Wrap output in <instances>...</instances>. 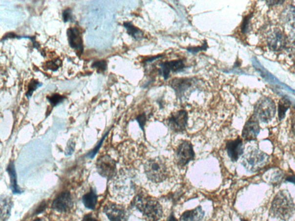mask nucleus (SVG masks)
Returning <instances> with one entry per match:
<instances>
[{
    "label": "nucleus",
    "mask_w": 295,
    "mask_h": 221,
    "mask_svg": "<svg viewBox=\"0 0 295 221\" xmlns=\"http://www.w3.org/2000/svg\"><path fill=\"white\" fill-rule=\"evenodd\" d=\"M98 174L102 177L111 180L117 174V164L114 160L108 155L99 158L97 162Z\"/></svg>",
    "instance_id": "obj_6"
},
{
    "label": "nucleus",
    "mask_w": 295,
    "mask_h": 221,
    "mask_svg": "<svg viewBox=\"0 0 295 221\" xmlns=\"http://www.w3.org/2000/svg\"><path fill=\"white\" fill-rule=\"evenodd\" d=\"M104 212L110 221H127V211L121 204L108 202L104 206Z\"/></svg>",
    "instance_id": "obj_9"
},
{
    "label": "nucleus",
    "mask_w": 295,
    "mask_h": 221,
    "mask_svg": "<svg viewBox=\"0 0 295 221\" xmlns=\"http://www.w3.org/2000/svg\"><path fill=\"white\" fill-rule=\"evenodd\" d=\"M67 37L70 47L75 51L77 55L81 56L84 51L82 33L76 27H70L67 30Z\"/></svg>",
    "instance_id": "obj_12"
},
{
    "label": "nucleus",
    "mask_w": 295,
    "mask_h": 221,
    "mask_svg": "<svg viewBox=\"0 0 295 221\" xmlns=\"http://www.w3.org/2000/svg\"><path fill=\"white\" fill-rule=\"evenodd\" d=\"M74 150H75V144L73 142H70L66 147V155H71Z\"/></svg>",
    "instance_id": "obj_33"
},
{
    "label": "nucleus",
    "mask_w": 295,
    "mask_h": 221,
    "mask_svg": "<svg viewBox=\"0 0 295 221\" xmlns=\"http://www.w3.org/2000/svg\"><path fill=\"white\" fill-rule=\"evenodd\" d=\"M242 221H246V220H242Z\"/></svg>",
    "instance_id": "obj_41"
},
{
    "label": "nucleus",
    "mask_w": 295,
    "mask_h": 221,
    "mask_svg": "<svg viewBox=\"0 0 295 221\" xmlns=\"http://www.w3.org/2000/svg\"><path fill=\"white\" fill-rule=\"evenodd\" d=\"M208 47L207 41H204V43L201 46L189 47L187 48V50L189 52L194 54L200 52V51H206Z\"/></svg>",
    "instance_id": "obj_29"
},
{
    "label": "nucleus",
    "mask_w": 295,
    "mask_h": 221,
    "mask_svg": "<svg viewBox=\"0 0 295 221\" xmlns=\"http://www.w3.org/2000/svg\"><path fill=\"white\" fill-rule=\"evenodd\" d=\"M61 65H62V62L59 60H58L47 62L45 65L46 69L52 70V71H56V70L59 69Z\"/></svg>",
    "instance_id": "obj_30"
},
{
    "label": "nucleus",
    "mask_w": 295,
    "mask_h": 221,
    "mask_svg": "<svg viewBox=\"0 0 295 221\" xmlns=\"http://www.w3.org/2000/svg\"><path fill=\"white\" fill-rule=\"evenodd\" d=\"M285 47L291 55L295 56V34L291 35L287 38Z\"/></svg>",
    "instance_id": "obj_26"
},
{
    "label": "nucleus",
    "mask_w": 295,
    "mask_h": 221,
    "mask_svg": "<svg viewBox=\"0 0 295 221\" xmlns=\"http://www.w3.org/2000/svg\"><path fill=\"white\" fill-rule=\"evenodd\" d=\"M168 221H178V220L175 219L174 216L171 215L170 217H169V219H168Z\"/></svg>",
    "instance_id": "obj_39"
},
{
    "label": "nucleus",
    "mask_w": 295,
    "mask_h": 221,
    "mask_svg": "<svg viewBox=\"0 0 295 221\" xmlns=\"http://www.w3.org/2000/svg\"><path fill=\"white\" fill-rule=\"evenodd\" d=\"M295 211V204L289 192L279 191L272 201L270 212L273 217L283 221L289 220Z\"/></svg>",
    "instance_id": "obj_2"
},
{
    "label": "nucleus",
    "mask_w": 295,
    "mask_h": 221,
    "mask_svg": "<svg viewBox=\"0 0 295 221\" xmlns=\"http://www.w3.org/2000/svg\"><path fill=\"white\" fill-rule=\"evenodd\" d=\"M267 40L268 45L272 50L278 51L286 45L287 38L280 29L274 28L269 31Z\"/></svg>",
    "instance_id": "obj_11"
},
{
    "label": "nucleus",
    "mask_w": 295,
    "mask_h": 221,
    "mask_svg": "<svg viewBox=\"0 0 295 221\" xmlns=\"http://www.w3.org/2000/svg\"><path fill=\"white\" fill-rule=\"evenodd\" d=\"M9 177H10V187L14 194H21L23 191L18 185L17 175L16 172L14 162L11 161L6 168Z\"/></svg>",
    "instance_id": "obj_17"
},
{
    "label": "nucleus",
    "mask_w": 295,
    "mask_h": 221,
    "mask_svg": "<svg viewBox=\"0 0 295 221\" xmlns=\"http://www.w3.org/2000/svg\"><path fill=\"white\" fill-rule=\"evenodd\" d=\"M46 207V204L45 202H43L40 205V206L39 207H38V209L36 210H35V214H38L41 213H42V211H43L44 210V209H45Z\"/></svg>",
    "instance_id": "obj_35"
},
{
    "label": "nucleus",
    "mask_w": 295,
    "mask_h": 221,
    "mask_svg": "<svg viewBox=\"0 0 295 221\" xmlns=\"http://www.w3.org/2000/svg\"><path fill=\"white\" fill-rule=\"evenodd\" d=\"M82 221H99L96 218L92 216V214H86Z\"/></svg>",
    "instance_id": "obj_34"
},
{
    "label": "nucleus",
    "mask_w": 295,
    "mask_h": 221,
    "mask_svg": "<svg viewBox=\"0 0 295 221\" xmlns=\"http://www.w3.org/2000/svg\"><path fill=\"white\" fill-rule=\"evenodd\" d=\"M33 221H46V220L43 219V218H38V219H35Z\"/></svg>",
    "instance_id": "obj_40"
},
{
    "label": "nucleus",
    "mask_w": 295,
    "mask_h": 221,
    "mask_svg": "<svg viewBox=\"0 0 295 221\" xmlns=\"http://www.w3.org/2000/svg\"><path fill=\"white\" fill-rule=\"evenodd\" d=\"M226 150L228 155L233 162L238 161L244 152L242 139L238 137L235 140L229 141L226 144Z\"/></svg>",
    "instance_id": "obj_14"
},
{
    "label": "nucleus",
    "mask_w": 295,
    "mask_h": 221,
    "mask_svg": "<svg viewBox=\"0 0 295 221\" xmlns=\"http://www.w3.org/2000/svg\"><path fill=\"white\" fill-rule=\"evenodd\" d=\"M291 102L289 99L286 98H282L279 102L278 107V115L279 120H283L286 112L291 107Z\"/></svg>",
    "instance_id": "obj_23"
},
{
    "label": "nucleus",
    "mask_w": 295,
    "mask_h": 221,
    "mask_svg": "<svg viewBox=\"0 0 295 221\" xmlns=\"http://www.w3.org/2000/svg\"><path fill=\"white\" fill-rule=\"evenodd\" d=\"M46 98L53 107H56L62 103L66 98L63 96L55 94L50 96V97H47Z\"/></svg>",
    "instance_id": "obj_25"
},
{
    "label": "nucleus",
    "mask_w": 295,
    "mask_h": 221,
    "mask_svg": "<svg viewBox=\"0 0 295 221\" xmlns=\"http://www.w3.org/2000/svg\"><path fill=\"white\" fill-rule=\"evenodd\" d=\"M192 82H193V80L191 79H175L171 81L170 85L176 92L177 97L181 98L193 85Z\"/></svg>",
    "instance_id": "obj_16"
},
{
    "label": "nucleus",
    "mask_w": 295,
    "mask_h": 221,
    "mask_svg": "<svg viewBox=\"0 0 295 221\" xmlns=\"http://www.w3.org/2000/svg\"><path fill=\"white\" fill-rule=\"evenodd\" d=\"M63 19L64 23L73 21V15L71 9L67 8L63 11Z\"/></svg>",
    "instance_id": "obj_31"
},
{
    "label": "nucleus",
    "mask_w": 295,
    "mask_h": 221,
    "mask_svg": "<svg viewBox=\"0 0 295 221\" xmlns=\"http://www.w3.org/2000/svg\"><path fill=\"white\" fill-rule=\"evenodd\" d=\"M285 181L292 182L295 184V175H289L285 178Z\"/></svg>",
    "instance_id": "obj_36"
},
{
    "label": "nucleus",
    "mask_w": 295,
    "mask_h": 221,
    "mask_svg": "<svg viewBox=\"0 0 295 221\" xmlns=\"http://www.w3.org/2000/svg\"><path fill=\"white\" fill-rule=\"evenodd\" d=\"M188 114L187 111L182 110L172 113L168 119V126L175 133L182 132L187 128Z\"/></svg>",
    "instance_id": "obj_8"
},
{
    "label": "nucleus",
    "mask_w": 295,
    "mask_h": 221,
    "mask_svg": "<svg viewBox=\"0 0 295 221\" xmlns=\"http://www.w3.org/2000/svg\"><path fill=\"white\" fill-rule=\"evenodd\" d=\"M108 132H107L106 133H105V134L104 137H103L102 138V139L100 140V141H99L97 143V145H96V146H95L94 148L93 149L91 150V151L89 152L87 154V155H86V157H87L88 158L92 159L94 158V157L96 156V155H97L99 149H101V147L102 146L103 143H104L105 138H106L107 136L108 135Z\"/></svg>",
    "instance_id": "obj_28"
},
{
    "label": "nucleus",
    "mask_w": 295,
    "mask_h": 221,
    "mask_svg": "<svg viewBox=\"0 0 295 221\" xmlns=\"http://www.w3.org/2000/svg\"><path fill=\"white\" fill-rule=\"evenodd\" d=\"M291 126L292 130H293V133L295 136V114L294 115L293 118H292Z\"/></svg>",
    "instance_id": "obj_38"
},
{
    "label": "nucleus",
    "mask_w": 295,
    "mask_h": 221,
    "mask_svg": "<svg viewBox=\"0 0 295 221\" xmlns=\"http://www.w3.org/2000/svg\"><path fill=\"white\" fill-rule=\"evenodd\" d=\"M162 57H163L162 56H153L152 57H150L149 59L146 60V62H151L153 61V60H155L158 59H160V58H161Z\"/></svg>",
    "instance_id": "obj_37"
},
{
    "label": "nucleus",
    "mask_w": 295,
    "mask_h": 221,
    "mask_svg": "<svg viewBox=\"0 0 295 221\" xmlns=\"http://www.w3.org/2000/svg\"><path fill=\"white\" fill-rule=\"evenodd\" d=\"M124 27L126 28L127 33L130 35L131 37L137 40H140L143 39L144 34L143 32L139 28H137L131 23V22H124Z\"/></svg>",
    "instance_id": "obj_21"
},
{
    "label": "nucleus",
    "mask_w": 295,
    "mask_h": 221,
    "mask_svg": "<svg viewBox=\"0 0 295 221\" xmlns=\"http://www.w3.org/2000/svg\"><path fill=\"white\" fill-rule=\"evenodd\" d=\"M144 171L149 181L155 183L166 180L169 175L168 166L160 158L150 159L144 165Z\"/></svg>",
    "instance_id": "obj_3"
},
{
    "label": "nucleus",
    "mask_w": 295,
    "mask_h": 221,
    "mask_svg": "<svg viewBox=\"0 0 295 221\" xmlns=\"http://www.w3.org/2000/svg\"><path fill=\"white\" fill-rule=\"evenodd\" d=\"M132 204L150 221H158L163 216V209L158 201L145 193L137 194Z\"/></svg>",
    "instance_id": "obj_1"
},
{
    "label": "nucleus",
    "mask_w": 295,
    "mask_h": 221,
    "mask_svg": "<svg viewBox=\"0 0 295 221\" xmlns=\"http://www.w3.org/2000/svg\"><path fill=\"white\" fill-rule=\"evenodd\" d=\"M195 158L193 145L187 141L178 146L175 153V161L179 166H185Z\"/></svg>",
    "instance_id": "obj_7"
},
{
    "label": "nucleus",
    "mask_w": 295,
    "mask_h": 221,
    "mask_svg": "<svg viewBox=\"0 0 295 221\" xmlns=\"http://www.w3.org/2000/svg\"><path fill=\"white\" fill-rule=\"evenodd\" d=\"M92 67L97 69L98 73H102L107 70V63L105 60H97L92 63Z\"/></svg>",
    "instance_id": "obj_27"
},
{
    "label": "nucleus",
    "mask_w": 295,
    "mask_h": 221,
    "mask_svg": "<svg viewBox=\"0 0 295 221\" xmlns=\"http://www.w3.org/2000/svg\"><path fill=\"white\" fill-rule=\"evenodd\" d=\"M160 73L165 80H168L170 73L181 72L185 68V64L182 60H173L160 63Z\"/></svg>",
    "instance_id": "obj_15"
},
{
    "label": "nucleus",
    "mask_w": 295,
    "mask_h": 221,
    "mask_svg": "<svg viewBox=\"0 0 295 221\" xmlns=\"http://www.w3.org/2000/svg\"><path fill=\"white\" fill-rule=\"evenodd\" d=\"M259 131H260V127H259L258 121L254 115H253L246 121L244 127H243L242 138L248 141L254 140L257 137Z\"/></svg>",
    "instance_id": "obj_13"
},
{
    "label": "nucleus",
    "mask_w": 295,
    "mask_h": 221,
    "mask_svg": "<svg viewBox=\"0 0 295 221\" xmlns=\"http://www.w3.org/2000/svg\"><path fill=\"white\" fill-rule=\"evenodd\" d=\"M73 206V198L68 191H63L58 195L52 203V209L60 213L69 212Z\"/></svg>",
    "instance_id": "obj_10"
},
{
    "label": "nucleus",
    "mask_w": 295,
    "mask_h": 221,
    "mask_svg": "<svg viewBox=\"0 0 295 221\" xmlns=\"http://www.w3.org/2000/svg\"><path fill=\"white\" fill-rule=\"evenodd\" d=\"M42 85V84L38 81V80L32 79L30 82H29L28 85V90L26 94H25L26 97L27 98H30L32 97V95H33V93Z\"/></svg>",
    "instance_id": "obj_24"
},
{
    "label": "nucleus",
    "mask_w": 295,
    "mask_h": 221,
    "mask_svg": "<svg viewBox=\"0 0 295 221\" xmlns=\"http://www.w3.org/2000/svg\"><path fill=\"white\" fill-rule=\"evenodd\" d=\"M204 216V211L199 206L194 209L188 210L182 214L180 221H201Z\"/></svg>",
    "instance_id": "obj_18"
},
{
    "label": "nucleus",
    "mask_w": 295,
    "mask_h": 221,
    "mask_svg": "<svg viewBox=\"0 0 295 221\" xmlns=\"http://www.w3.org/2000/svg\"><path fill=\"white\" fill-rule=\"evenodd\" d=\"M136 121L139 123L140 126L142 128L143 130L144 129V126H145L146 123V115L145 113L140 114L136 118Z\"/></svg>",
    "instance_id": "obj_32"
},
{
    "label": "nucleus",
    "mask_w": 295,
    "mask_h": 221,
    "mask_svg": "<svg viewBox=\"0 0 295 221\" xmlns=\"http://www.w3.org/2000/svg\"><path fill=\"white\" fill-rule=\"evenodd\" d=\"M82 201L86 208L90 210H94L98 201V195L95 190L91 188L88 193L83 195Z\"/></svg>",
    "instance_id": "obj_20"
},
{
    "label": "nucleus",
    "mask_w": 295,
    "mask_h": 221,
    "mask_svg": "<svg viewBox=\"0 0 295 221\" xmlns=\"http://www.w3.org/2000/svg\"><path fill=\"white\" fill-rule=\"evenodd\" d=\"M276 111L274 100L271 98L264 97L256 102L254 106V115L258 120L268 123L274 117Z\"/></svg>",
    "instance_id": "obj_5"
},
{
    "label": "nucleus",
    "mask_w": 295,
    "mask_h": 221,
    "mask_svg": "<svg viewBox=\"0 0 295 221\" xmlns=\"http://www.w3.org/2000/svg\"><path fill=\"white\" fill-rule=\"evenodd\" d=\"M269 156L257 149H253L243 156L242 164L247 170L255 172L260 171L268 164Z\"/></svg>",
    "instance_id": "obj_4"
},
{
    "label": "nucleus",
    "mask_w": 295,
    "mask_h": 221,
    "mask_svg": "<svg viewBox=\"0 0 295 221\" xmlns=\"http://www.w3.org/2000/svg\"><path fill=\"white\" fill-rule=\"evenodd\" d=\"M281 19L285 23L295 28V6L288 5L281 13Z\"/></svg>",
    "instance_id": "obj_19"
},
{
    "label": "nucleus",
    "mask_w": 295,
    "mask_h": 221,
    "mask_svg": "<svg viewBox=\"0 0 295 221\" xmlns=\"http://www.w3.org/2000/svg\"><path fill=\"white\" fill-rule=\"evenodd\" d=\"M12 202L10 199L4 197L1 199V221H5L10 215Z\"/></svg>",
    "instance_id": "obj_22"
}]
</instances>
